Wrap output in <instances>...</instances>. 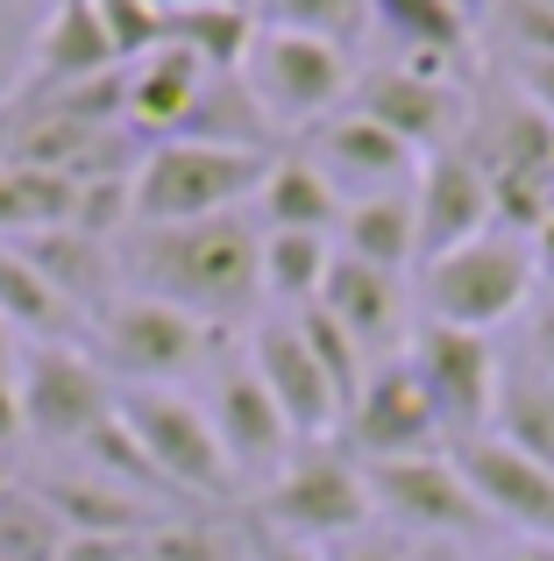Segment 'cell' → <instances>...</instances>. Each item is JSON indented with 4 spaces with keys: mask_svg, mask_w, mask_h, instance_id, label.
<instances>
[{
    "mask_svg": "<svg viewBox=\"0 0 554 561\" xmlns=\"http://www.w3.org/2000/svg\"><path fill=\"white\" fill-rule=\"evenodd\" d=\"M114 263L136 299H164L207 328H228L264 299V228L250 214L185 220V228H128Z\"/></svg>",
    "mask_w": 554,
    "mask_h": 561,
    "instance_id": "1",
    "label": "cell"
},
{
    "mask_svg": "<svg viewBox=\"0 0 554 561\" xmlns=\"http://www.w3.org/2000/svg\"><path fill=\"white\" fill-rule=\"evenodd\" d=\"M270 157L199 136H164L128 164V228H185V220L250 214Z\"/></svg>",
    "mask_w": 554,
    "mask_h": 561,
    "instance_id": "2",
    "label": "cell"
},
{
    "mask_svg": "<svg viewBox=\"0 0 554 561\" xmlns=\"http://www.w3.org/2000/svg\"><path fill=\"white\" fill-rule=\"evenodd\" d=\"M533 291H541V256H533V242L512 234V228L476 234V242L419 263V277H413L419 320H434V328H462V334L512 328L519 313H533Z\"/></svg>",
    "mask_w": 554,
    "mask_h": 561,
    "instance_id": "3",
    "label": "cell"
},
{
    "mask_svg": "<svg viewBox=\"0 0 554 561\" xmlns=\"http://www.w3.org/2000/svg\"><path fill=\"white\" fill-rule=\"evenodd\" d=\"M377 526V497H370V469L334 440L299 448L285 469L264 483V534L299 540V548H334V540Z\"/></svg>",
    "mask_w": 554,
    "mask_h": 561,
    "instance_id": "4",
    "label": "cell"
},
{
    "mask_svg": "<svg viewBox=\"0 0 554 561\" xmlns=\"http://www.w3.org/2000/svg\"><path fill=\"white\" fill-rule=\"evenodd\" d=\"M356 57L313 36H285V28H256L250 57H242V85L270 114L277 136H305L327 114H342L356 100Z\"/></svg>",
    "mask_w": 554,
    "mask_h": 561,
    "instance_id": "5",
    "label": "cell"
},
{
    "mask_svg": "<svg viewBox=\"0 0 554 561\" xmlns=\"http://www.w3.org/2000/svg\"><path fill=\"white\" fill-rule=\"evenodd\" d=\"M221 342V328L178 313L164 299H122L93 320V363L107 377H122L128 391H178V377H193L207 363V348Z\"/></svg>",
    "mask_w": 554,
    "mask_h": 561,
    "instance_id": "6",
    "label": "cell"
},
{
    "mask_svg": "<svg viewBox=\"0 0 554 561\" xmlns=\"http://www.w3.org/2000/svg\"><path fill=\"white\" fill-rule=\"evenodd\" d=\"M122 420L142 440V455L157 462L171 497H193V505H221L242 491V477L228 469L221 434H213L207 405L185 391H122Z\"/></svg>",
    "mask_w": 554,
    "mask_h": 561,
    "instance_id": "7",
    "label": "cell"
},
{
    "mask_svg": "<svg viewBox=\"0 0 554 561\" xmlns=\"http://www.w3.org/2000/svg\"><path fill=\"white\" fill-rule=\"evenodd\" d=\"M342 448L356 455L362 469L377 462H419V455H448L441 412H434L427 383L413 377V363L391 356L362 370V391L348 398L342 412Z\"/></svg>",
    "mask_w": 554,
    "mask_h": 561,
    "instance_id": "8",
    "label": "cell"
},
{
    "mask_svg": "<svg viewBox=\"0 0 554 561\" xmlns=\"http://www.w3.org/2000/svg\"><path fill=\"white\" fill-rule=\"evenodd\" d=\"M14 391H22V434L50 440V448H85L122 405V391L93 363V348L22 342V383Z\"/></svg>",
    "mask_w": 554,
    "mask_h": 561,
    "instance_id": "9",
    "label": "cell"
},
{
    "mask_svg": "<svg viewBox=\"0 0 554 561\" xmlns=\"http://www.w3.org/2000/svg\"><path fill=\"white\" fill-rule=\"evenodd\" d=\"M405 363H413V377L427 383L434 412H441L448 448L490 434V412H498V377H505V356H498V342H490V334H462V328H434V320H419L413 342H405Z\"/></svg>",
    "mask_w": 554,
    "mask_h": 561,
    "instance_id": "10",
    "label": "cell"
},
{
    "mask_svg": "<svg viewBox=\"0 0 554 561\" xmlns=\"http://www.w3.org/2000/svg\"><path fill=\"white\" fill-rule=\"evenodd\" d=\"M370 497L377 519L399 526V540H448V548H470L490 534L476 491L462 483L455 455H419V462H377L370 469Z\"/></svg>",
    "mask_w": 554,
    "mask_h": 561,
    "instance_id": "11",
    "label": "cell"
},
{
    "mask_svg": "<svg viewBox=\"0 0 554 561\" xmlns=\"http://www.w3.org/2000/svg\"><path fill=\"white\" fill-rule=\"evenodd\" d=\"M356 114L384 122L405 150L434 157V150H455V128L470 122V100L462 85L448 79V65H427V57H391V65L362 71L356 79Z\"/></svg>",
    "mask_w": 554,
    "mask_h": 561,
    "instance_id": "12",
    "label": "cell"
},
{
    "mask_svg": "<svg viewBox=\"0 0 554 561\" xmlns=\"http://www.w3.org/2000/svg\"><path fill=\"white\" fill-rule=\"evenodd\" d=\"M256 370V383L277 398V412H285V426H291V440L299 448H313V440H327L334 426H342V391H334V377L320 370V356L305 348V334H299V320L291 313H270V320H256L250 328V356H242Z\"/></svg>",
    "mask_w": 554,
    "mask_h": 561,
    "instance_id": "13",
    "label": "cell"
},
{
    "mask_svg": "<svg viewBox=\"0 0 554 561\" xmlns=\"http://www.w3.org/2000/svg\"><path fill=\"white\" fill-rule=\"evenodd\" d=\"M413 228H419V263H434V256H448V249H462V242L498 228V192H490V171L470 142L434 150L427 164H419Z\"/></svg>",
    "mask_w": 554,
    "mask_h": 561,
    "instance_id": "14",
    "label": "cell"
},
{
    "mask_svg": "<svg viewBox=\"0 0 554 561\" xmlns=\"http://www.w3.org/2000/svg\"><path fill=\"white\" fill-rule=\"evenodd\" d=\"M320 313L362 348V363L405 356V342H413V328H419L413 320V285L391 277V271H370V263H356V256H342V249H334L327 285H320Z\"/></svg>",
    "mask_w": 554,
    "mask_h": 561,
    "instance_id": "15",
    "label": "cell"
},
{
    "mask_svg": "<svg viewBox=\"0 0 554 561\" xmlns=\"http://www.w3.org/2000/svg\"><path fill=\"white\" fill-rule=\"evenodd\" d=\"M299 157H313V164L334 179L342 199L405 192V185L419 179V164H427V157L405 150L384 122H370V114H356V107H342V114H327L320 128H305V136H299Z\"/></svg>",
    "mask_w": 554,
    "mask_h": 561,
    "instance_id": "16",
    "label": "cell"
},
{
    "mask_svg": "<svg viewBox=\"0 0 554 561\" xmlns=\"http://www.w3.org/2000/svg\"><path fill=\"white\" fill-rule=\"evenodd\" d=\"M448 455H455L462 483L476 491L490 526H512L519 540H554V469H541L519 448H505L498 434H476Z\"/></svg>",
    "mask_w": 554,
    "mask_h": 561,
    "instance_id": "17",
    "label": "cell"
},
{
    "mask_svg": "<svg viewBox=\"0 0 554 561\" xmlns=\"http://www.w3.org/2000/svg\"><path fill=\"white\" fill-rule=\"evenodd\" d=\"M207 420H213V434H221V455H228V469H235L242 483H270L277 469L299 455V440H291L285 412H277V398L256 383L250 363H228V370H213Z\"/></svg>",
    "mask_w": 554,
    "mask_h": 561,
    "instance_id": "18",
    "label": "cell"
},
{
    "mask_svg": "<svg viewBox=\"0 0 554 561\" xmlns=\"http://www.w3.org/2000/svg\"><path fill=\"white\" fill-rule=\"evenodd\" d=\"M122 71V57H114L107 28H100V8L93 0H57L50 22L36 28V43H28V93H79V85L93 79H114Z\"/></svg>",
    "mask_w": 554,
    "mask_h": 561,
    "instance_id": "19",
    "label": "cell"
},
{
    "mask_svg": "<svg viewBox=\"0 0 554 561\" xmlns=\"http://www.w3.org/2000/svg\"><path fill=\"white\" fill-rule=\"evenodd\" d=\"M22 249L28 263H36L43 277H50V291L65 306H79L85 320H100L122 291H114V277H122V263H114V249H107V234H85V228H43V234H22Z\"/></svg>",
    "mask_w": 554,
    "mask_h": 561,
    "instance_id": "20",
    "label": "cell"
},
{
    "mask_svg": "<svg viewBox=\"0 0 554 561\" xmlns=\"http://www.w3.org/2000/svg\"><path fill=\"white\" fill-rule=\"evenodd\" d=\"M250 206H256V220H264V234H327V242L348 214V199L334 192V179L299 150L270 157V171H264V185H256Z\"/></svg>",
    "mask_w": 554,
    "mask_h": 561,
    "instance_id": "21",
    "label": "cell"
},
{
    "mask_svg": "<svg viewBox=\"0 0 554 561\" xmlns=\"http://www.w3.org/2000/svg\"><path fill=\"white\" fill-rule=\"evenodd\" d=\"M0 320L14 328V342H43V348H93V320L79 306H65L50 291V277L22 256L14 242H0Z\"/></svg>",
    "mask_w": 554,
    "mask_h": 561,
    "instance_id": "22",
    "label": "cell"
},
{
    "mask_svg": "<svg viewBox=\"0 0 554 561\" xmlns=\"http://www.w3.org/2000/svg\"><path fill=\"white\" fill-rule=\"evenodd\" d=\"M207 79H213V71L199 65V57H185V50H171V43H164L157 57L128 65V85H122V122L150 128L157 142L178 136L185 114H193V100L207 93Z\"/></svg>",
    "mask_w": 554,
    "mask_h": 561,
    "instance_id": "23",
    "label": "cell"
},
{
    "mask_svg": "<svg viewBox=\"0 0 554 561\" xmlns=\"http://www.w3.org/2000/svg\"><path fill=\"white\" fill-rule=\"evenodd\" d=\"M342 256L370 263V271H419V228H413V185L405 192H370V199H348L342 214Z\"/></svg>",
    "mask_w": 554,
    "mask_h": 561,
    "instance_id": "24",
    "label": "cell"
},
{
    "mask_svg": "<svg viewBox=\"0 0 554 561\" xmlns=\"http://www.w3.org/2000/svg\"><path fill=\"white\" fill-rule=\"evenodd\" d=\"M36 491L50 497V512L65 519V534L142 540V526H150V505H142L136 491H122V483L93 477V469H79V477H50V483H36Z\"/></svg>",
    "mask_w": 554,
    "mask_h": 561,
    "instance_id": "25",
    "label": "cell"
},
{
    "mask_svg": "<svg viewBox=\"0 0 554 561\" xmlns=\"http://www.w3.org/2000/svg\"><path fill=\"white\" fill-rule=\"evenodd\" d=\"M370 28H384L399 57H427V65L470 50V14L455 0H370Z\"/></svg>",
    "mask_w": 554,
    "mask_h": 561,
    "instance_id": "26",
    "label": "cell"
},
{
    "mask_svg": "<svg viewBox=\"0 0 554 561\" xmlns=\"http://www.w3.org/2000/svg\"><path fill=\"white\" fill-rule=\"evenodd\" d=\"M490 434H498L505 448L533 455L541 469H554V383L533 370L527 356L505 363V377H498V412H490Z\"/></svg>",
    "mask_w": 554,
    "mask_h": 561,
    "instance_id": "27",
    "label": "cell"
},
{
    "mask_svg": "<svg viewBox=\"0 0 554 561\" xmlns=\"http://www.w3.org/2000/svg\"><path fill=\"white\" fill-rule=\"evenodd\" d=\"M79 214V179H57V171H28V164H0V242H22L43 228H71Z\"/></svg>",
    "mask_w": 554,
    "mask_h": 561,
    "instance_id": "28",
    "label": "cell"
},
{
    "mask_svg": "<svg viewBox=\"0 0 554 561\" xmlns=\"http://www.w3.org/2000/svg\"><path fill=\"white\" fill-rule=\"evenodd\" d=\"M327 263H334L327 234H264V299L277 306V313H305V306H320Z\"/></svg>",
    "mask_w": 554,
    "mask_h": 561,
    "instance_id": "29",
    "label": "cell"
},
{
    "mask_svg": "<svg viewBox=\"0 0 554 561\" xmlns=\"http://www.w3.org/2000/svg\"><path fill=\"white\" fill-rule=\"evenodd\" d=\"M164 43L185 57H199L207 71H242L256 43V8H193V14H164Z\"/></svg>",
    "mask_w": 554,
    "mask_h": 561,
    "instance_id": "30",
    "label": "cell"
},
{
    "mask_svg": "<svg viewBox=\"0 0 554 561\" xmlns=\"http://www.w3.org/2000/svg\"><path fill=\"white\" fill-rule=\"evenodd\" d=\"M256 28H285V36H313L356 57L370 36V0H256Z\"/></svg>",
    "mask_w": 554,
    "mask_h": 561,
    "instance_id": "31",
    "label": "cell"
},
{
    "mask_svg": "<svg viewBox=\"0 0 554 561\" xmlns=\"http://www.w3.org/2000/svg\"><path fill=\"white\" fill-rule=\"evenodd\" d=\"M65 519L50 512V497L28 477H14L0 491V561H57L65 554Z\"/></svg>",
    "mask_w": 554,
    "mask_h": 561,
    "instance_id": "32",
    "label": "cell"
},
{
    "mask_svg": "<svg viewBox=\"0 0 554 561\" xmlns=\"http://www.w3.org/2000/svg\"><path fill=\"white\" fill-rule=\"evenodd\" d=\"M93 8H100V28H107L122 71L164 50V8H150V0H93Z\"/></svg>",
    "mask_w": 554,
    "mask_h": 561,
    "instance_id": "33",
    "label": "cell"
},
{
    "mask_svg": "<svg viewBox=\"0 0 554 561\" xmlns=\"http://www.w3.org/2000/svg\"><path fill=\"white\" fill-rule=\"evenodd\" d=\"M327 561H405L413 554V540H399L384 519L377 526H362V534H348V540H334V548H320Z\"/></svg>",
    "mask_w": 554,
    "mask_h": 561,
    "instance_id": "34",
    "label": "cell"
},
{
    "mask_svg": "<svg viewBox=\"0 0 554 561\" xmlns=\"http://www.w3.org/2000/svg\"><path fill=\"white\" fill-rule=\"evenodd\" d=\"M142 540H150V534H142ZM142 540H114V534H71L57 561H136V554H142Z\"/></svg>",
    "mask_w": 554,
    "mask_h": 561,
    "instance_id": "35",
    "label": "cell"
},
{
    "mask_svg": "<svg viewBox=\"0 0 554 561\" xmlns=\"http://www.w3.org/2000/svg\"><path fill=\"white\" fill-rule=\"evenodd\" d=\"M519 100L554 122V57H519Z\"/></svg>",
    "mask_w": 554,
    "mask_h": 561,
    "instance_id": "36",
    "label": "cell"
},
{
    "mask_svg": "<svg viewBox=\"0 0 554 561\" xmlns=\"http://www.w3.org/2000/svg\"><path fill=\"white\" fill-rule=\"evenodd\" d=\"M527 363L554 383V306H533V328H527Z\"/></svg>",
    "mask_w": 554,
    "mask_h": 561,
    "instance_id": "37",
    "label": "cell"
},
{
    "mask_svg": "<svg viewBox=\"0 0 554 561\" xmlns=\"http://www.w3.org/2000/svg\"><path fill=\"white\" fill-rule=\"evenodd\" d=\"M256 561H327V554L299 548V540H277V534H256Z\"/></svg>",
    "mask_w": 554,
    "mask_h": 561,
    "instance_id": "38",
    "label": "cell"
},
{
    "mask_svg": "<svg viewBox=\"0 0 554 561\" xmlns=\"http://www.w3.org/2000/svg\"><path fill=\"white\" fill-rule=\"evenodd\" d=\"M498 561H554V540H512Z\"/></svg>",
    "mask_w": 554,
    "mask_h": 561,
    "instance_id": "39",
    "label": "cell"
},
{
    "mask_svg": "<svg viewBox=\"0 0 554 561\" xmlns=\"http://www.w3.org/2000/svg\"><path fill=\"white\" fill-rule=\"evenodd\" d=\"M164 14H193V8H256V0H150Z\"/></svg>",
    "mask_w": 554,
    "mask_h": 561,
    "instance_id": "40",
    "label": "cell"
},
{
    "mask_svg": "<svg viewBox=\"0 0 554 561\" xmlns=\"http://www.w3.org/2000/svg\"><path fill=\"white\" fill-rule=\"evenodd\" d=\"M405 561H462V548H448V540H413Z\"/></svg>",
    "mask_w": 554,
    "mask_h": 561,
    "instance_id": "41",
    "label": "cell"
},
{
    "mask_svg": "<svg viewBox=\"0 0 554 561\" xmlns=\"http://www.w3.org/2000/svg\"><path fill=\"white\" fill-rule=\"evenodd\" d=\"M533 256H541V271H554V214L533 228Z\"/></svg>",
    "mask_w": 554,
    "mask_h": 561,
    "instance_id": "42",
    "label": "cell"
},
{
    "mask_svg": "<svg viewBox=\"0 0 554 561\" xmlns=\"http://www.w3.org/2000/svg\"><path fill=\"white\" fill-rule=\"evenodd\" d=\"M455 8H462V14H470V22H484V14H498V8H505V0H455Z\"/></svg>",
    "mask_w": 554,
    "mask_h": 561,
    "instance_id": "43",
    "label": "cell"
},
{
    "mask_svg": "<svg viewBox=\"0 0 554 561\" xmlns=\"http://www.w3.org/2000/svg\"><path fill=\"white\" fill-rule=\"evenodd\" d=\"M8 483H14V469H8V448H0V491H8Z\"/></svg>",
    "mask_w": 554,
    "mask_h": 561,
    "instance_id": "44",
    "label": "cell"
},
{
    "mask_svg": "<svg viewBox=\"0 0 554 561\" xmlns=\"http://www.w3.org/2000/svg\"><path fill=\"white\" fill-rule=\"evenodd\" d=\"M547 192H554V164H547Z\"/></svg>",
    "mask_w": 554,
    "mask_h": 561,
    "instance_id": "45",
    "label": "cell"
},
{
    "mask_svg": "<svg viewBox=\"0 0 554 561\" xmlns=\"http://www.w3.org/2000/svg\"><path fill=\"white\" fill-rule=\"evenodd\" d=\"M547 306H554V291H547Z\"/></svg>",
    "mask_w": 554,
    "mask_h": 561,
    "instance_id": "46",
    "label": "cell"
},
{
    "mask_svg": "<svg viewBox=\"0 0 554 561\" xmlns=\"http://www.w3.org/2000/svg\"><path fill=\"white\" fill-rule=\"evenodd\" d=\"M547 8H554V0H547Z\"/></svg>",
    "mask_w": 554,
    "mask_h": 561,
    "instance_id": "47",
    "label": "cell"
}]
</instances>
